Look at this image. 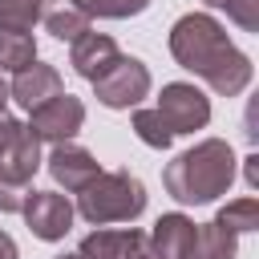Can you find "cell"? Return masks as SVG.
<instances>
[{
    "instance_id": "cell-2",
    "label": "cell",
    "mask_w": 259,
    "mask_h": 259,
    "mask_svg": "<svg viewBox=\"0 0 259 259\" xmlns=\"http://www.w3.org/2000/svg\"><path fill=\"white\" fill-rule=\"evenodd\" d=\"M162 182H166V194L186 206L214 202L235 182V150L223 138H206V142L182 150L174 162H166Z\"/></svg>"
},
{
    "instance_id": "cell-17",
    "label": "cell",
    "mask_w": 259,
    "mask_h": 259,
    "mask_svg": "<svg viewBox=\"0 0 259 259\" xmlns=\"http://www.w3.org/2000/svg\"><path fill=\"white\" fill-rule=\"evenodd\" d=\"M210 223L227 227L231 235H247V231L259 227V202H255V198H235V202H227Z\"/></svg>"
},
{
    "instance_id": "cell-7",
    "label": "cell",
    "mask_w": 259,
    "mask_h": 259,
    "mask_svg": "<svg viewBox=\"0 0 259 259\" xmlns=\"http://www.w3.org/2000/svg\"><path fill=\"white\" fill-rule=\"evenodd\" d=\"M20 214H24L28 231H32L36 239H45V243L65 239L69 227H73V202H69L65 194H57V190H28Z\"/></svg>"
},
{
    "instance_id": "cell-15",
    "label": "cell",
    "mask_w": 259,
    "mask_h": 259,
    "mask_svg": "<svg viewBox=\"0 0 259 259\" xmlns=\"http://www.w3.org/2000/svg\"><path fill=\"white\" fill-rule=\"evenodd\" d=\"M45 28L57 36V40H77L89 32V16L81 8H73L69 0H57V4H45Z\"/></svg>"
},
{
    "instance_id": "cell-12",
    "label": "cell",
    "mask_w": 259,
    "mask_h": 259,
    "mask_svg": "<svg viewBox=\"0 0 259 259\" xmlns=\"http://www.w3.org/2000/svg\"><path fill=\"white\" fill-rule=\"evenodd\" d=\"M142 239H146V235H142L138 227H121V231H105V227H97L93 235L81 239L77 259H130V251H134Z\"/></svg>"
},
{
    "instance_id": "cell-28",
    "label": "cell",
    "mask_w": 259,
    "mask_h": 259,
    "mask_svg": "<svg viewBox=\"0 0 259 259\" xmlns=\"http://www.w3.org/2000/svg\"><path fill=\"white\" fill-rule=\"evenodd\" d=\"M57 259H77V255H57Z\"/></svg>"
},
{
    "instance_id": "cell-4",
    "label": "cell",
    "mask_w": 259,
    "mask_h": 259,
    "mask_svg": "<svg viewBox=\"0 0 259 259\" xmlns=\"http://www.w3.org/2000/svg\"><path fill=\"white\" fill-rule=\"evenodd\" d=\"M93 93H97V101L105 109H130L150 93V69L138 57L117 53V61L93 81Z\"/></svg>"
},
{
    "instance_id": "cell-21",
    "label": "cell",
    "mask_w": 259,
    "mask_h": 259,
    "mask_svg": "<svg viewBox=\"0 0 259 259\" xmlns=\"http://www.w3.org/2000/svg\"><path fill=\"white\" fill-rule=\"evenodd\" d=\"M210 8H223L243 32H259V0H206Z\"/></svg>"
},
{
    "instance_id": "cell-27",
    "label": "cell",
    "mask_w": 259,
    "mask_h": 259,
    "mask_svg": "<svg viewBox=\"0 0 259 259\" xmlns=\"http://www.w3.org/2000/svg\"><path fill=\"white\" fill-rule=\"evenodd\" d=\"M4 101H8V81L0 77V113H4Z\"/></svg>"
},
{
    "instance_id": "cell-20",
    "label": "cell",
    "mask_w": 259,
    "mask_h": 259,
    "mask_svg": "<svg viewBox=\"0 0 259 259\" xmlns=\"http://www.w3.org/2000/svg\"><path fill=\"white\" fill-rule=\"evenodd\" d=\"M134 134L150 146V150H170V142H174V134H170V125L158 117V109H134Z\"/></svg>"
},
{
    "instance_id": "cell-23",
    "label": "cell",
    "mask_w": 259,
    "mask_h": 259,
    "mask_svg": "<svg viewBox=\"0 0 259 259\" xmlns=\"http://www.w3.org/2000/svg\"><path fill=\"white\" fill-rule=\"evenodd\" d=\"M20 130H24V121H16L12 113H0V150H4V146L20 134Z\"/></svg>"
},
{
    "instance_id": "cell-5",
    "label": "cell",
    "mask_w": 259,
    "mask_h": 259,
    "mask_svg": "<svg viewBox=\"0 0 259 259\" xmlns=\"http://www.w3.org/2000/svg\"><path fill=\"white\" fill-rule=\"evenodd\" d=\"M154 109H158V117L170 125L174 138H178V134H194V130H202V125L210 121V101L202 97V89H194V85H186V81L162 85Z\"/></svg>"
},
{
    "instance_id": "cell-11",
    "label": "cell",
    "mask_w": 259,
    "mask_h": 259,
    "mask_svg": "<svg viewBox=\"0 0 259 259\" xmlns=\"http://www.w3.org/2000/svg\"><path fill=\"white\" fill-rule=\"evenodd\" d=\"M40 170V142L28 134V125L0 150V178L12 186H28L32 174Z\"/></svg>"
},
{
    "instance_id": "cell-16",
    "label": "cell",
    "mask_w": 259,
    "mask_h": 259,
    "mask_svg": "<svg viewBox=\"0 0 259 259\" xmlns=\"http://www.w3.org/2000/svg\"><path fill=\"white\" fill-rule=\"evenodd\" d=\"M36 61V40L32 32H16V28H0V73H20Z\"/></svg>"
},
{
    "instance_id": "cell-3",
    "label": "cell",
    "mask_w": 259,
    "mask_h": 259,
    "mask_svg": "<svg viewBox=\"0 0 259 259\" xmlns=\"http://www.w3.org/2000/svg\"><path fill=\"white\" fill-rule=\"evenodd\" d=\"M77 210L85 223L105 227V223H130L146 210V186L130 174V170H101L81 194H77Z\"/></svg>"
},
{
    "instance_id": "cell-1",
    "label": "cell",
    "mask_w": 259,
    "mask_h": 259,
    "mask_svg": "<svg viewBox=\"0 0 259 259\" xmlns=\"http://www.w3.org/2000/svg\"><path fill=\"white\" fill-rule=\"evenodd\" d=\"M170 57L202 77L214 93L239 97L251 85V57L231 45L227 28L206 12H186L170 28Z\"/></svg>"
},
{
    "instance_id": "cell-25",
    "label": "cell",
    "mask_w": 259,
    "mask_h": 259,
    "mask_svg": "<svg viewBox=\"0 0 259 259\" xmlns=\"http://www.w3.org/2000/svg\"><path fill=\"white\" fill-rule=\"evenodd\" d=\"M0 259H20V255H16V243H12L8 231H0Z\"/></svg>"
},
{
    "instance_id": "cell-19",
    "label": "cell",
    "mask_w": 259,
    "mask_h": 259,
    "mask_svg": "<svg viewBox=\"0 0 259 259\" xmlns=\"http://www.w3.org/2000/svg\"><path fill=\"white\" fill-rule=\"evenodd\" d=\"M73 8H81L89 20L101 16V20H125V16H138L150 8V0H69Z\"/></svg>"
},
{
    "instance_id": "cell-22",
    "label": "cell",
    "mask_w": 259,
    "mask_h": 259,
    "mask_svg": "<svg viewBox=\"0 0 259 259\" xmlns=\"http://www.w3.org/2000/svg\"><path fill=\"white\" fill-rule=\"evenodd\" d=\"M24 198H28V186H12V182L0 178V210L4 214H16L24 206Z\"/></svg>"
},
{
    "instance_id": "cell-14",
    "label": "cell",
    "mask_w": 259,
    "mask_h": 259,
    "mask_svg": "<svg viewBox=\"0 0 259 259\" xmlns=\"http://www.w3.org/2000/svg\"><path fill=\"white\" fill-rule=\"evenodd\" d=\"M235 239L239 235H231L219 223L194 227V239H190V247H186L182 259H235Z\"/></svg>"
},
{
    "instance_id": "cell-8",
    "label": "cell",
    "mask_w": 259,
    "mask_h": 259,
    "mask_svg": "<svg viewBox=\"0 0 259 259\" xmlns=\"http://www.w3.org/2000/svg\"><path fill=\"white\" fill-rule=\"evenodd\" d=\"M45 162H49L53 182H57V186H65L69 194H81V190L101 174L97 158H93L85 146H77V142H61V146H53V154H49Z\"/></svg>"
},
{
    "instance_id": "cell-6",
    "label": "cell",
    "mask_w": 259,
    "mask_h": 259,
    "mask_svg": "<svg viewBox=\"0 0 259 259\" xmlns=\"http://www.w3.org/2000/svg\"><path fill=\"white\" fill-rule=\"evenodd\" d=\"M81 125H85V105H81V97H73V93H57V97H49L45 105L32 109L28 134H32L36 142H53V146H61V142H73V134H77Z\"/></svg>"
},
{
    "instance_id": "cell-9",
    "label": "cell",
    "mask_w": 259,
    "mask_h": 259,
    "mask_svg": "<svg viewBox=\"0 0 259 259\" xmlns=\"http://www.w3.org/2000/svg\"><path fill=\"white\" fill-rule=\"evenodd\" d=\"M57 93H65V81H61V73L53 69V65H28V69H20L16 77H12V85H8V97L20 105V109H36V105H45L49 97H57Z\"/></svg>"
},
{
    "instance_id": "cell-18",
    "label": "cell",
    "mask_w": 259,
    "mask_h": 259,
    "mask_svg": "<svg viewBox=\"0 0 259 259\" xmlns=\"http://www.w3.org/2000/svg\"><path fill=\"white\" fill-rule=\"evenodd\" d=\"M45 4H49V0H0V28L28 32V28L45 16Z\"/></svg>"
},
{
    "instance_id": "cell-13",
    "label": "cell",
    "mask_w": 259,
    "mask_h": 259,
    "mask_svg": "<svg viewBox=\"0 0 259 259\" xmlns=\"http://www.w3.org/2000/svg\"><path fill=\"white\" fill-rule=\"evenodd\" d=\"M194 227L198 223H190L186 214H162L154 223V231H150V243H154V251L162 259H182L190 239H194Z\"/></svg>"
},
{
    "instance_id": "cell-26",
    "label": "cell",
    "mask_w": 259,
    "mask_h": 259,
    "mask_svg": "<svg viewBox=\"0 0 259 259\" xmlns=\"http://www.w3.org/2000/svg\"><path fill=\"white\" fill-rule=\"evenodd\" d=\"M247 186H259V158H247Z\"/></svg>"
},
{
    "instance_id": "cell-24",
    "label": "cell",
    "mask_w": 259,
    "mask_h": 259,
    "mask_svg": "<svg viewBox=\"0 0 259 259\" xmlns=\"http://www.w3.org/2000/svg\"><path fill=\"white\" fill-rule=\"evenodd\" d=\"M130 259H162V255L154 251V243H150V235H146V239H142V243L130 251Z\"/></svg>"
},
{
    "instance_id": "cell-10",
    "label": "cell",
    "mask_w": 259,
    "mask_h": 259,
    "mask_svg": "<svg viewBox=\"0 0 259 259\" xmlns=\"http://www.w3.org/2000/svg\"><path fill=\"white\" fill-rule=\"evenodd\" d=\"M113 61H117V40L105 36V32H85V36H77L73 49H69V65H73L77 77H85V81H97Z\"/></svg>"
}]
</instances>
